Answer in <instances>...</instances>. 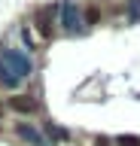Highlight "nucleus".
Segmentation results:
<instances>
[{
  "label": "nucleus",
  "mask_w": 140,
  "mask_h": 146,
  "mask_svg": "<svg viewBox=\"0 0 140 146\" xmlns=\"http://www.w3.org/2000/svg\"><path fill=\"white\" fill-rule=\"evenodd\" d=\"M119 146H140V137H119Z\"/></svg>",
  "instance_id": "nucleus-7"
},
{
  "label": "nucleus",
  "mask_w": 140,
  "mask_h": 146,
  "mask_svg": "<svg viewBox=\"0 0 140 146\" xmlns=\"http://www.w3.org/2000/svg\"><path fill=\"white\" fill-rule=\"evenodd\" d=\"M9 110H15V113H37V100L28 98V94H15V98H9Z\"/></svg>",
  "instance_id": "nucleus-4"
},
{
  "label": "nucleus",
  "mask_w": 140,
  "mask_h": 146,
  "mask_svg": "<svg viewBox=\"0 0 140 146\" xmlns=\"http://www.w3.org/2000/svg\"><path fill=\"white\" fill-rule=\"evenodd\" d=\"M19 137H21V140H28L31 146H49V140H46V137L40 134L34 125H25V122L19 125Z\"/></svg>",
  "instance_id": "nucleus-3"
},
{
  "label": "nucleus",
  "mask_w": 140,
  "mask_h": 146,
  "mask_svg": "<svg viewBox=\"0 0 140 146\" xmlns=\"http://www.w3.org/2000/svg\"><path fill=\"white\" fill-rule=\"evenodd\" d=\"M37 31H40V36H52V18H49V9L43 6V9H37Z\"/></svg>",
  "instance_id": "nucleus-5"
},
{
  "label": "nucleus",
  "mask_w": 140,
  "mask_h": 146,
  "mask_svg": "<svg viewBox=\"0 0 140 146\" xmlns=\"http://www.w3.org/2000/svg\"><path fill=\"white\" fill-rule=\"evenodd\" d=\"M34 73V61L19 49H0V82L3 85H19Z\"/></svg>",
  "instance_id": "nucleus-1"
},
{
  "label": "nucleus",
  "mask_w": 140,
  "mask_h": 146,
  "mask_svg": "<svg viewBox=\"0 0 140 146\" xmlns=\"http://www.w3.org/2000/svg\"><path fill=\"white\" fill-rule=\"evenodd\" d=\"M128 18L140 21V0H128Z\"/></svg>",
  "instance_id": "nucleus-6"
},
{
  "label": "nucleus",
  "mask_w": 140,
  "mask_h": 146,
  "mask_svg": "<svg viewBox=\"0 0 140 146\" xmlns=\"http://www.w3.org/2000/svg\"><path fill=\"white\" fill-rule=\"evenodd\" d=\"M61 25H64L67 34H76V31H82L85 18H82V9L76 6V0H64V3H61Z\"/></svg>",
  "instance_id": "nucleus-2"
}]
</instances>
